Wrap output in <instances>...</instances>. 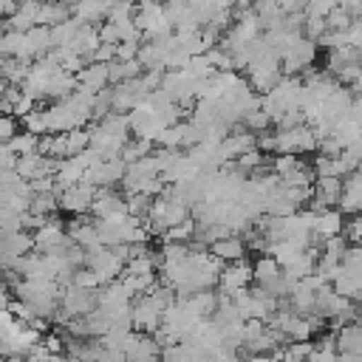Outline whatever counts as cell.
I'll list each match as a JSON object with an SVG mask.
<instances>
[{
  "instance_id": "obj_4",
  "label": "cell",
  "mask_w": 362,
  "mask_h": 362,
  "mask_svg": "<svg viewBox=\"0 0 362 362\" xmlns=\"http://www.w3.org/2000/svg\"><path fill=\"white\" fill-rule=\"evenodd\" d=\"M102 288V286H99ZM99 288H88V286H76L68 283L59 291V305L71 314V317H85L99 305Z\"/></svg>"
},
{
  "instance_id": "obj_32",
  "label": "cell",
  "mask_w": 362,
  "mask_h": 362,
  "mask_svg": "<svg viewBox=\"0 0 362 362\" xmlns=\"http://www.w3.org/2000/svg\"><path fill=\"white\" fill-rule=\"evenodd\" d=\"M6 88H8V82H6V76L0 74V96H3V90H6Z\"/></svg>"
},
{
  "instance_id": "obj_27",
  "label": "cell",
  "mask_w": 362,
  "mask_h": 362,
  "mask_svg": "<svg viewBox=\"0 0 362 362\" xmlns=\"http://www.w3.org/2000/svg\"><path fill=\"white\" fill-rule=\"evenodd\" d=\"M96 362H127V356L119 348H102V354H99Z\"/></svg>"
},
{
  "instance_id": "obj_25",
  "label": "cell",
  "mask_w": 362,
  "mask_h": 362,
  "mask_svg": "<svg viewBox=\"0 0 362 362\" xmlns=\"http://www.w3.org/2000/svg\"><path fill=\"white\" fill-rule=\"evenodd\" d=\"M342 235H345V240L351 246H362V215H354L351 221H345Z\"/></svg>"
},
{
  "instance_id": "obj_30",
  "label": "cell",
  "mask_w": 362,
  "mask_h": 362,
  "mask_svg": "<svg viewBox=\"0 0 362 362\" xmlns=\"http://www.w3.org/2000/svg\"><path fill=\"white\" fill-rule=\"evenodd\" d=\"M257 3H260V0H235V6H238V8H255Z\"/></svg>"
},
{
  "instance_id": "obj_5",
  "label": "cell",
  "mask_w": 362,
  "mask_h": 362,
  "mask_svg": "<svg viewBox=\"0 0 362 362\" xmlns=\"http://www.w3.org/2000/svg\"><path fill=\"white\" fill-rule=\"evenodd\" d=\"M96 192H99V187H93L88 181L71 184V187H65L59 192V209L68 212V215H85V212H90Z\"/></svg>"
},
{
  "instance_id": "obj_15",
  "label": "cell",
  "mask_w": 362,
  "mask_h": 362,
  "mask_svg": "<svg viewBox=\"0 0 362 362\" xmlns=\"http://www.w3.org/2000/svg\"><path fill=\"white\" fill-rule=\"evenodd\" d=\"M40 3L42 0H20L17 8L6 17V28L8 31H28L37 25V14H40Z\"/></svg>"
},
{
  "instance_id": "obj_9",
  "label": "cell",
  "mask_w": 362,
  "mask_h": 362,
  "mask_svg": "<svg viewBox=\"0 0 362 362\" xmlns=\"http://www.w3.org/2000/svg\"><path fill=\"white\" fill-rule=\"evenodd\" d=\"M110 85V62H85L76 71V88L88 93H99Z\"/></svg>"
},
{
  "instance_id": "obj_31",
  "label": "cell",
  "mask_w": 362,
  "mask_h": 362,
  "mask_svg": "<svg viewBox=\"0 0 362 362\" xmlns=\"http://www.w3.org/2000/svg\"><path fill=\"white\" fill-rule=\"evenodd\" d=\"M6 362H25L20 354H11V356H6Z\"/></svg>"
},
{
  "instance_id": "obj_18",
  "label": "cell",
  "mask_w": 362,
  "mask_h": 362,
  "mask_svg": "<svg viewBox=\"0 0 362 362\" xmlns=\"http://www.w3.org/2000/svg\"><path fill=\"white\" fill-rule=\"evenodd\" d=\"M334 339H337V354H354V356L362 354V325L359 322L342 325Z\"/></svg>"
},
{
  "instance_id": "obj_12",
  "label": "cell",
  "mask_w": 362,
  "mask_h": 362,
  "mask_svg": "<svg viewBox=\"0 0 362 362\" xmlns=\"http://www.w3.org/2000/svg\"><path fill=\"white\" fill-rule=\"evenodd\" d=\"M337 209L342 215H362V173L359 170L342 178V192H339Z\"/></svg>"
},
{
  "instance_id": "obj_19",
  "label": "cell",
  "mask_w": 362,
  "mask_h": 362,
  "mask_svg": "<svg viewBox=\"0 0 362 362\" xmlns=\"http://www.w3.org/2000/svg\"><path fill=\"white\" fill-rule=\"evenodd\" d=\"M201 320H206V317H212L215 314V308H218V294L212 291V288H204V291H192L189 297H181Z\"/></svg>"
},
{
  "instance_id": "obj_20",
  "label": "cell",
  "mask_w": 362,
  "mask_h": 362,
  "mask_svg": "<svg viewBox=\"0 0 362 362\" xmlns=\"http://www.w3.org/2000/svg\"><path fill=\"white\" fill-rule=\"evenodd\" d=\"M252 274H255V283H257V286H266V283H272L274 277L283 274V266H280L272 255H263V257H257V260L252 263Z\"/></svg>"
},
{
  "instance_id": "obj_8",
  "label": "cell",
  "mask_w": 362,
  "mask_h": 362,
  "mask_svg": "<svg viewBox=\"0 0 362 362\" xmlns=\"http://www.w3.org/2000/svg\"><path fill=\"white\" fill-rule=\"evenodd\" d=\"M124 356H127V362H158L161 359V345L156 342L153 334L136 331L124 342Z\"/></svg>"
},
{
  "instance_id": "obj_21",
  "label": "cell",
  "mask_w": 362,
  "mask_h": 362,
  "mask_svg": "<svg viewBox=\"0 0 362 362\" xmlns=\"http://www.w3.org/2000/svg\"><path fill=\"white\" fill-rule=\"evenodd\" d=\"M79 25H82V20H76V17H71V20L59 23V25H54V28H51V45H54V48H68L71 40L76 37Z\"/></svg>"
},
{
  "instance_id": "obj_35",
  "label": "cell",
  "mask_w": 362,
  "mask_h": 362,
  "mask_svg": "<svg viewBox=\"0 0 362 362\" xmlns=\"http://www.w3.org/2000/svg\"><path fill=\"white\" fill-rule=\"evenodd\" d=\"M0 362H6V356H0Z\"/></svg>"
},
{
  "instance_id": "obj_1",
  "label": "cell",
  "mask_w": 362,
  "mask_h": 362,
  "mask_svg": "<svg viewBox=\"0 0 362 362\" xmlns=\"http://www.w3.org/2000/svg\"><path fill=\"white\" fill-rule=\"evenodd\" d=\"M90 147L102 156V158H113L122 153V147L130 141V116L127 113H107L102 119H96L90 127Z\"/></svg>"
},
{
  "instance_id": "obj_23",
  "label": "cell",
  "mask_w": 362,
  "mask_h": 362,
  "mask_svg": "<svg viewBox=\"0 0 362 362\" xmlns=\"http://www.w3.org/2000/svg\"><path fill=\"white\" fill-rule=\"evenodd\" d=\"M17 156H28V153H40V136L23 130V133H14L8 141H6Z\"/></svg>"
},
{
  "instance_id": "obj_13",
  "label": "cell",
  "mask_w": 362,
  "mask_h": 362,
  "mask_svg": "<svg viewBox=\"0 0 362 362\" xmlns=\"http://www.w3.org/2000/svg\"><path fill=\"white\" fill-rule=\"evenodd\" d=\"M65 232H68V238H71L76 246L99 243V238H96V218H93L90 212H85V215H71Z\"/></svg>"
},
{
  "instance_id": "obj_24",
  "label": "cell",
  "mask_w": 362,
  "mask_h": 362,
  "mask_svg": "<svg viewBox=\"0 0 362 362\" xmlns=\"http://www.w3.org/2000/svg\"><path fill=\"white\" fill-rule=\"evenodd\" d=\"M150 153H153V141H150V139H139V136H136V139H130V141L122 147V153H119V156H122L127 164H133V161H139V158H144V156H150Z\"/></svg>"
},
{
  "instance_id": "obj_34",
  "label": "cell",
  "mask_w": 362,
  "mask_h": 362,
  "mask_svg": "<svg viewBox=\"0 0 362 362\" xmlns=\"http://www.w3.org/2000/svg\"><path fill=\"white\" fill-rule=\"evenodd\" d=\"M359 311H362V291H359Z\"/></svg>"
},
{
  "instance_id": "obj_17",
  "label": "cell",
  "mask_w": 362,
  "mask_h": 362,
  "mask_svg": "<svg viewBox=\"0 0 362 362\" xmlns=\"http://www.w3.org/2000/svg\"><path fill=\"white\" fill-rule=\"evenodd\" d=\"M110 3H113V0H82V3H76V6H71V11H74V17H76V20H82V23H93V25H99L102 20H107V11H110Z\"/></svg>"
},
{
  "instance_id": "obj_2",
  "label": "cell",
  "mask_w": 362,
  "mask_h": 362,
  "mask_svg": "<svg viewBox=\"0 0 362 362\" xmlns=\"http://www.w3.org/2000/svg\"><path fill=\"white\" fill-rule=\"evenodd\" d=\"M320 144V136L317 130L303 122V124H294L288 130H274V153H294V156H303V153H311L317 150Z\"/></svg>"
},
{
  "instance_id": "obj_3",
  "label": "cell",
  "mask_w": 362,
  "mask_h": 362,
  "mask_svg": "<svg viewBox=\"0 0 362 362\" xmlns=\"http://www.w3.org/2000/svg\"><path fill=\"white\" fill-rule=\"evenodd\" d=\"M130 320L139 331H147V334H156L161 328V320H164V305L147 291V294H139L133 297L130 303Z\"/></svg>"
},
{
  "instance_id": "obj_7",
  "label": "cell",
  "mask_w": 362,
  "mask_h": 362,
  "mask_svg": "<svg viewBox=\"0 0 362 362\" xmlns=\"http://www.w3.org/2000/svg\"><path fill=\"white\" fill-rule=\"evenodd\" d=\"M249 280H255L252 274V263L246 260H235V263H226L221 269V280H218V288L223 297H235L238 291L249 288Z\"/></svg>"
},
{
  "instance_id": "obj_33",
  "label": "cell",
  "mask_w": 362,
  "mask_h": 362,
  "mask_svg": "<svg viewBox=\"0 0 362 362\" xmlns=\"http://www.w3.org/2000/svg\"><path fill=\"white\" fill-rule=\"evenodd\" d=\"M62 3H68V6H76V3H82V0H62Z\"/></svg>"
},
{
  "instance_id": "obj_26",
  "label": "cell",
  "mask_w": 362,
  "mask_h": 362,
  "mask_svg": "<svg viewBox=\"0 0 362 362\" xmlns=\"http://www.w3.org/2000/svg\"><path fill=\"white\" fill-rule=\"evenodd\" d=\"M14 133H17V122H14V116L0 113V144H3V141H8Z\"/></svg>"
},
{
  "instance_id": "obj_14",
  "label": "cell",
  "mask_w": 362,
  "mask_h": 362,
  "mask_svg": "<svg viewBox=\"0 0 362 362\" xmlns=\"http://www.w3.org/2000/svg\"><path fill=\"white\" fill-rule=\"evenodd\" d=\"M246 238L243 235H226V238H221V240H215V243H209V252L221 260V263H235V260H243L246 257Z\"/></svg>"
},
{
  "instance_id": "obj_28",
  "label": "cell",
  "mask_w": 362,
  "mask_h": 362,
  "mask_svg": "<svg viewBox=\"0 0 362 362\" xmlns=\"http://www.w3.org/2000/svg\"><path fill=\"white\" fill-rule=\"evenodd\" d=\"M42 345H45V348H48L51 354H62V351H65V339H62L59 334H48Z\"/></svg>"
},
{
  "instance_id": "obj_11",
  "label": "cell",
  "mask_w": 362,
  "mask_h": 362,
  "mask_svg": "<svg viewBox=\"0 0 362 362\" xmlns=\"http://www.w3.org/2000/svg\"><path fill=\"white\" fill-rule=\"evenodd\" d=\"M342 229H345V218H342V212L337 206L314 212V240H311V246H320L325 238L342 235Z\"/></svg>"
},
{
  "instance_id": "obj_6",
  "label": "cell",
  "mask_w": 362,
  "mask_h": 362,
  "mask_svg": "<svg viewBox=\"0 0 362 362\" xmlns=\"http://www.w3.org/2000/svg\"><path fill=\"white\" fill-rule=\"evenodd\" d=\"M90 215L93 218H102V221H122L127 218V198L113 192L110 187H99L96 198H93V206H90Z\"/></svg>"
},
{
  "instance_id": "obj_29",
  "label": "cell",
  "mask_w": 362,
  "mask_h": 362,
  "mask_svg": "<svg viewBox=\"0 0 362 362\" xmlns=\"http://www.w3.org/2000/svg\"><path fill=\"white\" fill-rule=\"evenodd\" d=\"M14 8H17V0H0V20L8 17Z\"/></svg>"
},
{
  "instance_id": "obj_10",
  "label": "cell",
  "mask_w": 362,
  "mask_h": 362,
  "mask_svg": "<svg viewBox=\"0 0 362 362\" xmlns=\"http://www.w3.org/2000/svg\"><path fill=\"white\" fill-rule=\"evenodd\" d=\"M57 161L59 158H51L45 153H28V156H17L14 170L25 181H34V178H42V175H54L57 173Z\"/></svg>"
},
{
  "instance_id": "obj_22",
  "label": "cell",
  "mask_w": 362,
  "mask_h": 362,
  "mask_svg": "<svg viewBox=\"0 0 362 362\" xmlns=\"http://www.w3.org/2000/svg\"><path fill=\"white\" fill-rule=\"evenodd\" d=\"M59 209V192L51 189V192H34L31 195V204H28V212L34 215H54Z\"/></svg>"
},
{
  "instance_id": "obj_16",
  "label": "cell",
  "mask_w": 362,
  "mask_h": 362,
  "mask_svg": "<svg viewBox=\"0 0 362 362\" xmlns=\"http://www.w3.org/2000/svg\"><path fill=\"white\" fill-rule=\"evenodd\" d=\"M71 17H74V11H71L68 3H62V0H42L40 3V14H37V25L54 28V25L71 20Z\"/></svg>"
}]
</instances>
